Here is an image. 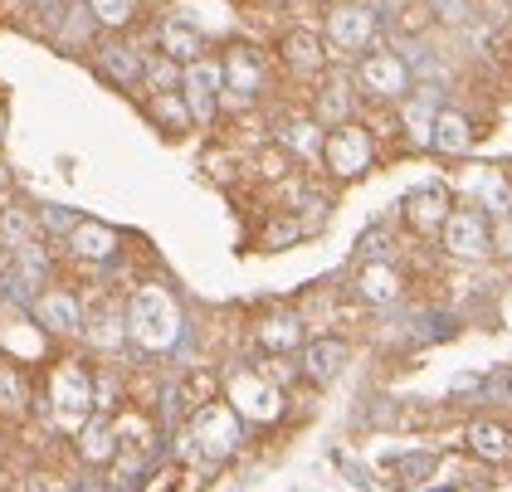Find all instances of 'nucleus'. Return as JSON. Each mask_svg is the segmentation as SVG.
<instances>
[{
	"label": "nucleus",
	"mask_w": 512,
	"mask_h": 492,
	"mask_svg": "<svg viewBox=\"0 0 512 492\" xmlns=\"http://www.w3.org/2000/svg\"><path fill=\"white\" fill-rule=\"evenodd\" d=\"M478 210H483V215H498V220L512 215V186L498 171H488V176L478 181Z\"/></svg>",
	"instance_id": "nucleus-31"
},
{
	"label": "nucleus",
	"mask_w": 512,
	"mask_h": 492,
	"mask_svg": "<svg viewBox=\"0 0 512 492\" xmlns=\"http://www.w3.org/2000/svg\"><path fill=\"white\" fill-rule=\"evenodd\" d=\"M303 317L298 312H274V317H264L259 327H254V341H259V351H269V356H288V351H298L303 346Z\"/></svg>",
	"instance_id": "nucleus-19"
},
{
	"label": "nucleus",
	"mask_w": 512,
	"mask_h": 492,
	"mask_svg": "<svg viewBox=\"0 0 512 492\" xmlns=\"http://www.w3.org/2000/svg\"><path fill=\"white\" fill-rule=\"evenodd\" d=\"M157 44H161V54L176 59L181 69L196 64V59H205V35H200L186 15H166V20L157 25Z\"/></svg>",
	"instance_id": "nucleus-17"
},
{
	"label": "nucleus",
	"mask_w": 512,
	"mask_h": 492,
	"mask_svg": "<svg viewBox=\"0 0 512 492\" xmlns=\"http://www.w3.org/2000/svg\"><path fill=\"white\" fill-rule=\"evenodd\" d=\"M493 249H503V254H512V220H503V229L493 234Z\"/></svg>",
	"instance_id": "nucleus-35"
},
{
	"label": "nucleus",
	"mask_w": 512,
	"mask_h": 492,
	"mask_svg": "<svg viewBox=\"0 0 512 492\" xmlns=\"http://www.w3.org/2000/svg\"><path fill=\"white\" fill-rule=\"evenodd\" d=\"M49 415L59 429L79 434L88 419L98 415V400H93V366L79 361V356H64L54 361L49 371Z\"/></svg>",
	"instance_id": "nucleus-2"
},
{
	"label": "nucleus",
	"mask_w": 512,
	"mask_h": 492,
	"mask_svg": "<svg viewBox=\"0 0 512 492\" xmlns=\"http://www.w3.org/2000/svg\"><path fill=\"white\" fill-rule=\"evenodd\" d=\"M35 220H40V239L44 234H49V239H69L83 215L79 210H64V205H44V210H35Z\"/></svg>",
	"instance_id": "nucleus-33"
},
{
	"label": "nucleus",
	"mask_w": 512,
	"mask_h": 492,
	"mask_svg": "<svg viewBox=\"0 0 512 492\" xmlns=\"http://www.w3.org/2000/svg\"><path fill=\"white\" fill-rule=\"evenodd\" d=\"M220 93H225V69H220V59H196V64H186L181 69V98H186V108L196 122H215L220 113Z\"/></svg>",
	"instance_id": "nucleus-8"
},
{
	"label": "nucleus",
	"mask_w": 512,
	"mask_h": 492,
	"mask_svg": "<svg viewBox=\"0 0 512 492\" xmlns=\"http://www.w3.org/2000/svg\"><path fill=\"white\" fill-rule=\"evenodd\" d=\"M269 5H283V0H269Z\"/></svg>",
	"instance_id": "nucleus-38"
},
{
	"label": "nucleus",
	"mask_w": 512,
	"mask_h": 492,
	"mask_svg": "<svg viewBox=\"0 0 512 492\" xmlns=\"http://www.w3.org/2000/svg\"><path fill=\"white\" fill-rule=\"evenodd\" d=\"M371 161H376V147H371V132H366L361 122H342V127H332V132L322 137V166H327L332 181L366 176Z\"/></svg>",
	"instance_id": "nucleus-5"
},
{
	"label": "nucleus",
	"mask_w": 512,
	"mask_h": 492,
	"mask_svg": "<svg viewBox=\"0 0 512 492\" xmlns=\"http://www.w3.org/2000/svg\"><path fill=\"white\" fill-rule=\"evenodd\" d=\"M83 341L103 356H118L127 346V307L122 298H108V303H83Z\"/></svg>",
	"instance_id": "nucleus-13"
},
{
	"label": "nucleus",
	"mask_w": 512,
	"mask_h": 492,
	"mask_svg": "<svg viewBox=\"0 0 512 492\" xmlns=\"http://www.w3.org/2000/svg\"><path fill=\"white\" fill-rule=\"evenodd\" d=\"M10 195V176H5V166H0V200Z\"/></svg>",
	"instance_id": "nucleus-36"
},
{
	"label": "nucleus",
	"mask_w": 512,
	"mask_h": 492,
	"mask_svg": "<svg viewBox=\"0 0 512 492\" xmlns=\"http://www.w3.org/2000/svg\"><path fill=\"white\" fill-rule=\"evenodd\" d=\"M391 5H405V0H391Z\"/></svg>",
	"instance_id": "nucleus-37"
},
{
	"label": "nucleus",
	"mask_w": 512,
	"mask_h": 492,
	"mask_svg": "<svg viewBox=\"0 0 512 492\" xmlns=\"http://www.w3.org/2000/svg\"><path fill=\"white\" fill-rule=\"evenodd\" d=\"M83 10L98 30H127L137 20V0H83Z\"/></svg>",
	"instance_id": "nucleus-30"
},
{
	"label": "nucleus",
	"mask_w": 512,
	"mask_h": 492,
	"mask_svg": "<svg viewBox=\"0 0 512 492\" xmlns=\"http://www.w3.org/2000/svg\"><path fill=\"white\" fill-rule=\"evenodd\" d=\"M40 239V220H35V210H25V205H0V244L15 254V249H25V244H35Z\"/></svg>",
	"instance_id": "nucleus-26"
},
{
	"label": "nucleus",
	"mask_w": 512,
	"mask_h": 492,
	"mask_svg": "<svg viewBox=\"0 0 512 492\" xmlns=\"http://www.w3.org/2000/svg\"><path fill=\"white\" fill-rule=\"evenodd\" d=\"M356 83H361V93L366 98H376V103H405L410 98V64L391 54V49H376V54H366L361 64H356Z\"/></svg>",
	"instance_id": "nucleus-7"
},
{
	"label": "nucleus",
	"mask_w": 512,
	"mask_h": 492,
	"mask_svg": "<svg viewBox=\"0 0 512 492\" xmlns=\"http://www.w3.org/2000/svg\"><path fill=\"white\" fill-rule=\"evenodd\" d=\"M400 293H405V278H400V268L391 259H366L361 273H356V298L371 307H391L400 303Z\"/></svg>",
	"instance_id": "nucleus-15"
},
{
	"label": "nucleus",
	"mask_w": 512,
	"mask_h": 492,
	"mask_svg": "<svg viewBox=\"0 0 512 492\" xmlns=\"http://www.w3.org/2000/svg\"><path fill=\"white\" fill-rule=\"evenodd\" d=\"M283 59H288L298 74H317V69H322V59H327L322 30H308V25L288 30V35H283Z\"/></svg>",
	"instance_id": "nucleus-22"
},
{
	"label": "nucleus",
	"mask_w": 512,
	"mask_h": 492,
	"mask_svg": "<svg viewBox=\"0 0 512 492\" xmlns=\"http://www.w3.org/2000/svg\"><path fill=\"white\" fill-rule=\"evenodd\" d=\"M430 5L444 15V20H454V25H459V20H469V5H464V0H430Z\"/></svg>",
	"instance_id": "nucleus-34"
},
{
	"label": "nucleus",
	"mask_w": 512,
	"mask_h": 492,
	"mask_svg": "<svg viewBox=\"0 0 512 492\" xmlns=\"http://www.w3.org/2000/svg\"><path fill=\"white\" fill-rule=\"evenodd\" d=\"M147 117L157 122L161 132H171V137L196 127V117H191V108H186L181 93H152V98H147Z\"/></svg>",
	"instance_id": "nucleus-27"
},
{
	"label": "nucleus",
	"mask_w": 512,
	"mask_h": 492,
	"mask_svg": "<svg viewBox=\"0 0 512 492\" xmlns=\"http://www.w3.org/2000/svg\"><path fill=\"white\" fill-rule=\"evenodd\" d=\"M64 254H69L74 264L108 268L122 259V234L113 225H103V220H79L74 234L64 239Z\"/></svg>",
	"instance_id": "nucleus-11"
},
{
	"label": "nucleus",
	"mask_w": 512,
	"mask_h": 492,
	"mask_svg": "<svg viewBox=\"0 0 512 492\" xmlns=\"http://www.w3.org/2000/svg\"><path fill=\"white\" fill-rule=\"evenodd\" d=\"M405 220H410V229H420V234H439L444 220H449V195L439 186H425V190H415V195H405Z\"/></svg>",
	"instance_id": "nucleus-20"
},
{
	"label": "nucleus",
	"mask_w": 512,
	"mask_h": 492,
	"mask_svg": "<svg viewBox=\"0 0 512 492\" xmlns=\"http://www.w3.org/2000/svg\"><path fill=\"white\" fill-rule=\"evenodd\" d=\"M317 122L332 132V127H342V122H352V88L342 83V78H332L322 93H317Z\"/></svg>",
	"instance_id": "nucleus-29"
},
{
	"label": "nucleus",
	"mask_w": 512,
	"mask_h": 492,
	"mask_svg": "<svg viewBox=\"0 0 512 492\" xmlns=\"http://www.w3.org/2000/svg\"><path fill=\"white\" fill-rule=\"evenodd\" d=\"M98 74L108 83H118V88H137L142 74H147V54L137 44H127V39H103L98 44Z\"/></svg>",
	"instance_id": "nucleus-14"
},
{
	"label": "nucleus",
	"mask_w": 512,
	"mask_h": 492,
	"mask_svg": "<svg viewBox=\"0 0 512 492\" xmlns=\"http://www.w3.org/2000/svg\"><path fill=\"white\" fill-rule=\"evenodd\" d=\"M469 449L478 458H488V463H508L512 458V429L508 424H473L469 429Z\"/></svg>",
	"instance_id": "nucleus-28"
},
{
	"label": "nucleus",
	"mask_w": 512,
	"mask_h": 492,
	"mask_svg": "<svg viewBox=\"0 0 512 492\" xmlns=\"http://www.w3.org/2000/svg\"><path fill=\"white\" fill-rule=\"evenodd\" d=\"M376 25H381V15H376V5H361V0H342V5H332L327 10V44H337V49H366L371 39H376Z\"/></svg>",
	"instance_id": "nucleus-10"
},
{
	"label": "nucleus",
	"mask_w": 512,
	"mask_h": 492,
	"mask_svg": "<svg viewBox=\"0 0 512 492\" xmlns=\"http://www.w3.org/2000/svg\"><path fill=\"white\" fill-rule=\"evenodd\" d=\"M322 137H327V127L317 117H293L278 127V147L293 152L298 161H322Z\"/></svg>",
	"instance_id": "nucleus-21"
},
{
	"label": "nucleus",
	"mask_w": 512,
	"mask_h": 492,
	"mask_svg": "<svg viewBox=\"0 0 512 492\" xmlns=\"http://www.w3.org/2000/svg\"><path fill=\"white\" fill-rule=\"evenodd\" d=\"M0 415L5 419H20L30 415V376L20 361L0 356Z\"/></svg>",
	"instance_id": "nucleus-23"
},
{
	"label": "nucleus",
	"mask_w": 512,
	"mask_h": 492,
	"mask_svg": "<svg viewBox=\"0 0 512 492\" xmlns=\"http://www.w3.org/2000/svg\"><path fill=\"white\" fill-rule=\"evenodd\" d=\"M434 117H439V98H434V93H410V98L400 103V122H405V137H410L415 147H430Z\"/></svg>",
	"instance_id": "nucleus-25"
},
{
	"label": "nucleus",
	"mask_w": 512,
	"mask_h": 492,
	"mask_svg": "<svg viewBox=\"0 0 512 492\" xmlns=\"http://www.w3.org/2000/svg\"><path fill=\"white\" fill-rule=\"evenodd\" d=\"M430 147L434 152H444V156H464L473 147V122L464 113H454V108H439Z\"/></svg>",
	"instance_id": "nucleus-24"
},
{
	"label": "nucleus",
	"mask_w": 512,
	"mask_h": 492,
	"mask_svg": "<svg viewBox=\"0 0 512 492\" xmlns=\"http://www.w3.org/2000/svg\"><path fill=\"white\" fill-rule=\"evenodd\" d=\"M0 122H5V117H0Z\"/></svg>",
	"instance_id": "nucleus-39"
},
{
	"label": "nucleus",
	"mask_w": 512,
	"mask_h": 492,
	"mask_svg": "<svg viewBox=\"0 0 512 492\" xmlns=\"http://www.w3.org/2000/svg\"><path fill=\"white\" fill-rule=\"evenodd\" d=\"M30 317L40 322L49 337H64V341L83 337V298L69 283H44L40 293L30 298Z\"/></svg>",
	"instance_id": "nucleus-6"
},
{
	"label": "nucleus",
	"mask_w": 512,
	"mask_h": 492,
	"mask_svg": "<svg viewBox=\"0 0 512 492\" xmlns=\"http://www.w3.org/2000/svg\"><path fill=\"white\" fill-rule=\"evenodd\" d=\"M439 239L454 259H488L493 254V225H488L483 210H449Z\"/></svg>",
	"instance_id": "nucleus-9"
},
{
	"label": "nucleus",
	"mask_w": 512,
	"mask_h": 492,
	"mask_svg": "<svg viewBox=\"0 0 512 492\" xmlns=\"http://www.w3.org/2000/svg\"><path fill=\"white\" fill-rule=\"evenodd\" d=\"M225 405L244 424H274L283 415V390L259 366H244V371H235V376L225 380Z\"/></svg>",
	"instance_id": "nucleus-4"
},
{
	"label": "nucleus",
	"mask_w": 512,
	"mask_h": 492,
	"mask_svg": "<svg viewBox=\"0 0 512 492\" xmlns=\"http://www.w3.org/2000/svg\"><path fill=\"white\" fill-rule=\"evenodd\" d=\"M74 444H79V458L88 468H108V463H118V454H122L113 415H93L79 434H74Z\"/></svg>",
	"instance_id": "nucleus-16"
},
{
	"label": "nucleus",
	"mask_w": 512,
	"mask_h": 492,
	"mask_svg": "<svg viewBox=\"0 0 512 492\" xmlns=\"http://www.w3.org/2000/svg\"><path fill=\"white\" fill-rule=\"evenodd\" d=\"M127 346H137L142 356H166L176 351V341L186 332V312H181V298L166 288V283H137L127 298Z\"/></svg>",
	"instance_id": "nucleus-1"
},
{
	"label": "nucleus",
	"mask_w": 512,
	"mask_h": 492,
	"mask_svg": "<svg viewBox=\"0 0 512 492\" xmlns=\"http://www.w3.org/2000/svg\"><path fill=\"white\" fill-rule=\"evenodd\" d=\"M352 361V341L347 337H317L303 346V361H298V376L308 380H332L342 366Z\"/></svg>",
	"instance_id": "nucleus-18"
},
{
	"label": "nucleus",
	"mask_w": 512,
	"mask_h": 492,
	"mask_svg": "<svg viewBox=\"0 0 512 492\" xmlns=\"http://www.w3.org/2000/svg\"><path fill=\"white\" fill-rule=\"evenodd\" d=\"M142 83H147L152 93H181V64L166 59V54H147V74H142Z\"/></svg>",
	"instance_id": "nucleus-32"
},
{
	"label": "nucleus",
	"mask_w": 512,
	"mask_h": 492,
	"mask_svg": "<svg viewBox=\"0 0 512 492\" xmlns=\"http://www.w3.org/2000/svg\"><path fill=\"white\" fill-rule=\"evenodd\" d=\"M181 444H186V454L205 458V463H225L244 444V424H239V415L225 400H210V405H200L196 415H191Z\"/></svg>",
	"instance_id": "nucleus-3"
},
{
	"label": "nucleus",
	"mask_w": 512,
	"mask_h": 492,
	"mask_svg": "<svg viewBox=\"0 0 512 492\" xmlns=\"http://www.w3.org/2000/svg\"><path fill=\"white\" fill-rule=\"evenodd\" d=\"M220 69H225V93H220V103H225V98H230V103H254V98H259V88H264V54H259L254 44L225 49Z\"/></svg>",
	"instance_id": "nucleus-12"
}]
</instances>
